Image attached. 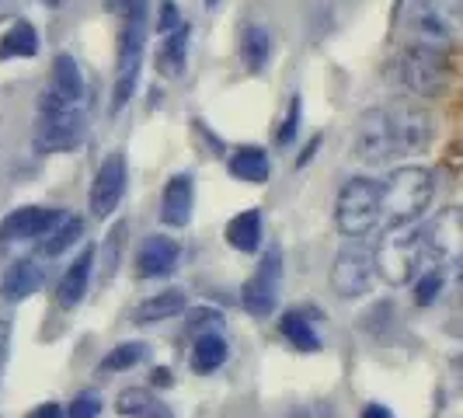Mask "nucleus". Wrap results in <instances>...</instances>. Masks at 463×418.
<instances>
[{"label":"nucleus","mask_w":463,"mask_h":418,"mask_svg":"<svg viewBox=\"0 0 463 418\" xmlns=\"http://www.w3.org/2000/svg\"><path fill=\"white\" fill-rule=\"evenodd\" d=\"M126 182H129V171H126V154L116 150V154H109L101 167H98V175H94L91 182V199H88V206H91V216L94 220H109L116 206L122 203V195H126Z\"/></svg>","instance_id":"obj_11"},{"label":"nucleus","mask_w":463,"mask_h":418,"mask_svg":"<svg viewBox=\"0 0 463 418\" xmlns=\"http://www.w3.org/2000/svg\"><path fill=\"white\" fill-rule=\"evenodd\" d=\"M43 282H46V269L39 265V258H18L0 276V297L4 303H22L35 297L43 290Z\"/></svg>","instance_id":"obj_15"},{"label":"nucleus","mask_w":463,"mask_h":418,"mask_svg":"<svg viewBox=\"0 0 463 418\" xmlns=\"http://www.w3.org/2000/svg\"><path fill=\"white\" fill-rule=\"evenodd\" d=\"M442 290V272H436V269H429L425 276L418 279V286H415V300L425 307V303H432L436 300V293Z\"/></svg>","instance_id":"obj_34"},{"label":"nucleus","mask_w":463,"mask_h":418,"mask_svg":"<svg viewBox=\"0 0 463 418\" xmlns=\"http://www.w3.org/2000/svg\"><path fill=\"white\" fill-rule=\"evenodd\" d=\"M383 220V192L380 182L373 178H348L338 192V206H335V223L345 237H363Z\"/></svg>","instance_id":"obj_3"},{"label":"nucleus","mask_w":463,"mask_h":418,"mask_svg":"<svg viewBox=\"0 0 463 418\" xmlns=\"http://www.w3.org/2000/svg\"><path fill=\"white\" fill-rule=\"evenodd\" d=\"M49 88L60 94L67 105H77V101L84 98V73H80V63H77L70 52H60V56L52 60Z\"/></svg>","instance_id":"obj_18"},{"label":"nucleus","mask_w":463,"mask_h":418,"mask_svg":"<svg viewBox=\"0 0 463 418\" xmlns=\"http://www.w3.org/2000/svg\"><path fill=\"white\" fill-rule=\"evenodd\" d=\"M39 52V32L35 24L14 18L11 28L0 35V60H32Z\"/></svg>","instance_id":"obj_20"},{"label":"nucleus","mask_w":463,"mask_h":418,"mask_svg":"<svg viewBox=\"0 0 463 418\" xmlns=\"http://www.w3.org/2000/svg\"><path fill=\"white\" fill-rule=\"evenodd\" d=\"M397 77L415 98H436L446 84V56L432 43H411L397 60Z\"/></svg>","instance_id":"obj_5"},{"label":"nucleus","mask_w":463,"mask_h":418,"mask_svg":"<svg viewBox=\"0 0 463 418\" xmlns=\"http://www.w3.org/2000/svg\"><path fill=\"white\" fill-rule=\"evenodd\" d=\"M80 237H84V220H80V216H70L67 213V216H63V220H60V223L43 237V241H39V252H43L46 258H56V255H63L67 248H73Z\"/></svg>","instance_id":"obj_28"},{"label":"nucleus","mask_w":463,"mask_h":418,"mask_svg":"<svg viewBox=\"0 0 463 418\" xmlns=\"http://www.w3.org/2000/svg\"><path fill=\"white\" fill-rule=\"evenodd\" d=\"M94 258H98V248H94V244H84V252L73 258L67 265V272L60 276V282H56V303H60L63 310H70V307H77V303L84 300V293H88V286H91Z\"/></svg>","instance_id":"obj_16"},{"label":"nucleus","mask_w":463,"mask_h":418,"mask_svg":"<svg viewBox=\"0 0 463 418\" xmlns=\"http://www.w3.org/2000/svg\"><path fill=\"white\" fill-rule=\"evenodd\" d=\"M425 252H429L425 233L415 231V223H404V227H387L383 241L373 252V261L387 286H408L421 272Z\"/></svg>","instance_id":"obj_2"},{"label":"nucleus","mask_w":463,"mask_h":418,"mask_svg":"<svg viewBox=\"0 0 463 418\" xmlns=\"http://www.w3.org/2000/svg\"><path fill=\"white\" fill-rule=\"evenodd\" d=\"M146 359V346L143 342H122V346H116L105 359H101V366L98 370L101 373H122V370H133L137 363H143Z\"/></svg>","instance_id":"obj_30"},{"label":"nucleus","mask_w":463,"mask_h":418,"mask_svg":"<svg viewBox=\"0 0 463 418\" xmlns=\"http://www.w3.org/2000/svg\"><path fill=\"white\" fill-rule=\"evenodd\" d=\"M216 4H220V0H206V7H216Z\"/></svg>","instance_id":"obj_44"},{"label":"nucleus","mask_w":463,"mask_h":418,"mask_svg":"<svg viewBox=\"0 0 463 418\" xmlns=\"http://www.w3.org/2000/svg\"><path fill=\"white\" fill-rule=\"evenodd\" d=\"M43 4H46V7H60V4H63V0H43Z\"/></svg>","instance_id":"obj_43"},{"label":"nucleus","mask_w":463,"mask_h":418,"mask_svg":"<svg viewBox=\"0 0 463 418\" xmlns=\"http://www.w3.org/2000/svg\"><path fill=\"white\" fill-rule=\"evenodd\" d=\"M195 209V178L175 175L161 192V220L167 227H188Z\"/></svg>","instance_id":"obj_17"},{"label":"nucleus","mask_w":463,"mask_h":418,"mask_svg":"<svg viewBox=\"0 0 463 418\" xmlns=\"http://www.w3.org/2000/svg\"><path fill=\"white\" fill-rule=\"evenodd\" d=\"M154 384H157V387H167V384H171V370H154Z\"/></svg>","instance_id":"obj_42"},{"label":"nucleus","mask_w":463,"mask_h":418,"mask_svg":"<svg viewBox=\"0 0 463 418\" xmlns=\"http://www.w3.org/2000/svg\"><path fill=\"white\" fill-rule=\"evenodd\" d=\"M391 119H394L401 157L404 154H418V150L429 147V139H432V119H429L425 109H418L411 101H401V105H391Z\"/></svg>","instance_id":"obj_13"},{"label":"nucleus","mask_w":463,"mask_h":418,"mask_svg":"<svg viewBox=\"0 0 463 418\" xmlns=\"http://www.w3.org/2000/svg\"><path fill=\"white\" fill-rule=\"evenodd\" d=\"M101 4H105V11H109V14H116V18L126 22V18H129L133 11H139L146 0H101Z\"/></svg>","instance_id":"obj_35"},{"label":"nucleus","mask_w":463,"mask_h":418,"mask_svg":"<svg viewBox=\"0 0 463 418\" xmlns=\"http://www.w3.org/2000/svg\"><path fill=\"white\" fill-rule=\"evenodd\" d=\"M231 175L237 182H248V185H265L269 182V154L261 147H241L231 154Z\"/></svg>","instance_id":"obj_22"},{"label":"nucleus","mask_w":463,"mask_h":418,"mask_svg":"<svg viewBox=\"0 0 463 418\" xmlns=\"http://www.w3.org/2000/svg\"><path fill=\"white\" fill-rule=\"evenodd\" d=\"M63 216H67L63 209H46V206H22L14 209V213H7L0 220V255L24 244V241H35L39 244Z\"/></svg>","instance_id":"obj_10"},{"label":"nucleus","mask_w":463,"mask_h":418,"mask_svg":"<svg viewBox=\"0 0 463 418\" xmlns=\"http://www.w3.org/2000/svg\"><path fill=\"white\" fill-rule=\"evenodd\" d=\"M352 150H355V157H359V161L370 164V167H380V164L401 157L391 109H366V112L359 116Z\"/></svg>","instance_id":"obj_6"},{"label":"nucleus","mask_w":463,"mask_h":418,"mask_svg":"<svg viewBox=\"0 0 463 418\" xmlns=\"http://www.w3.org/2000/svg\"><path fill=\"white\" fill-rule=\"evenodd\" d=\"M373 272H376V261H373V252L359 241L352 237V244H345L335 261H331V290L342 297V300H355L370 290Z\"/></svg>","instance_id":"obj_7"},{"label":"nucleus","mask_w":463,"mask_h":418,"mask_svg":"<svg viewBox=\"0 0 463 418\" xmlns=\"http://www.w3.org/2000/svg\"><path fill=\"white\" fill-rule=\"evenodd\" d=\"M289 418H307V415H303V412H300V415H289Z\"/></svg>","instance_id":"obj_45"},{"label":"nucleus","mask_w":463,"mask_h":418,"mask_svg":"<svg viewBox=\"0 0 463 418\" xmlns=\"http://www.w3.org/2000/svg\"><path fill=\"white\" fill-rule=\"evenodd\" d=\"M14 7H18V0H0V22H7L14 14Z\"/></svg>","instance_id":"obj_41"},{"label":"nucleus","mask_w":463,"mask_h":418,"mask_svg":"<svg viewBox=\"0 0 463 418\" xmlns=\"http://www.w3.org/2000/svg\"><path fill=\"white\" fill-rule=\"evenodd\" d=\"M380 192H383V220H387V227H404V223H415L418 216L429 209L436 182H432L429 167L404 164V167H394L387 175Z\"/></svg>","instance_id":"obj_1"},{"label":"nucleus","mask_w":463,"mask_h":418,"mask_svg":"<svg viewBox=\"0 0 463 418\" xmlns=\"http://www.w3.org/2000/svg\"><path fill=\"white\" fill-rule=\"evenodd\" d=\"M84 137H88V116L77 105H67L56 112H43V122L35 129V150L39 154L73 150L84 143Z\"/></svg>","instance_id":"obj_9"},{"label":"nucleus","mask_w":463,"mask_h":418,"mask_svg":"<svg viewBox=\"0 0 463 418\" xmlns=\"http://www.w3.org/2000/svg\"><path fill=\"white\" fill-rule=\"evenodd\" d=\"M24 418H67V412H63V404H56V401H46V404H39L35 412H28Z\"/></svg>","instance_id":"obj_37"},{"label":"nucleus","mask_w":463,"mask_h":418,"mask_svg":"<svg viewBox=\"0 0 463 418\" xmlns=\"http://www.w3.org/2000/svg\"><path fill=\"white\" fill-rule=\"evenodd\" d=\"M227 244L233 252H258V244H261V213L258 209H244L227 223Z\"/></svg>","instance_id":"obj_25"},{"label":"nucleus","mask_w":463,"mask_h":418,"mask_svg":"<svg viewBox=\"0 0 463 418\" xmlns=\"http://www.w3.org/2000/svg\"><path fill=\"white\" fill-rule=\"evenodd\" d=\"M178 255H182V248H178L175 237L150 233V237H143V244H139V252H137V276L139 279L167 276V272H175Z\"/></svg>","instance_id":"obj_14"},{"label":"nucleus","mask_w":463,"mask_h":418,"mask_svg":"<svg viewBox=\"0 0 463 418\" xmlns=\"http://www.w3.org/2000/svg\"><path fill=\"white\" fill-rule=\"evenodd\" d=\"M7 352H11V318L0 314V376H4V366H7Z\"/></svg>","instance_id":"obj_36"},{"label":"nucleus","mask_w":463,"mask_h":418,"mask_svg":"<svg viewBox=\"0 0 463 418\" xmlns=\"http://www.w3.org/2000/svg\"><path fill=\"white\" fill-rule=\"evenodd\" d=\"M116 412L122 418H175L171 408L154 391H146V387H126L116 397Z\"/></svg>","instance_id":"obj_19"},{"label":"nucleus","mask_w":463,"mask_h":418,"mask_svg":"<svg viewBox=\"0 0 463 418\" xmlns=\"http://www.w3.org/2000/svg\"><path fill=\"white\" fill-rule=\"evenodd\" d=\"M317 147H321V137H314L310 143H307V150H303L300 157H297V167H303V164L314 161V154H317Z\"/></svg>","instance_id":"obj_39"},{"label":"nucleus","mask_w":463,"mask_h":418,"mask_svg":"<svg viewBox=\"0 0 463 418\" xmlns=\"http://www.w3.org/2000/svg\"><path fill=\"white\" fill-rule=\"evenodd\" d=\"M421 233L429 255L449 265H463V209H442Z\"/></svg>","instance_id":"obj_12"},{"label":"nucleus","mask_w":463,"mask_h":418,"mask_svg":"<svg viewBox=\"0 0 463 418\" xmlns=\"http://www.w3.org/2000/svg\"><path fill=\"white\" fill-rule=\"evenodd\" d=\"M126 233H129V223L126 220H118L112 233H109V241L101 244V282H112L118 272V258H122V248H126Z\"/></svg>","instance_id":"obj_29"},{"label":"nucleus","mask_w":463,"mask_h":418,"mask_svg":"<svg viewBox=\"0 0 463 418\" xmlns=\"http://www.w3.org/2000/svg\"><path fill=\"white\" fill-rule=\"evenodd\" d=\"M460 14H463V0H460Z\"/></svg>","instance_id":"obj_46"},{"label":"nucleus","mask_w":463,"mask_h":418,"mask_svg":"<svg viewBox=\"0 0 463 418\" xmlns=\"http://www.w3.org/2000/svg\"><path fill=\"white\" fill-rule=\"evenodd\" d=\"M185 52H188V24H182L178 32L161 35L157 46V73L161 77H182L185 70Z\"/></svg>","instance_id":"obj_24"},{"label":"nucleus","mask_w":463,"mask_h":418,"mask_svg":"<svg viewBox=\"0 0 463 418\" xmlns=\"http://www.w3.org/2000/svg\"><path fill=\"white\" fill-rule=\"evenodd\" d=\"M279 293H282V255H279V248H269L255 265V272L248 276V282L241 286V303L255 318H272Z\"/></svg>","instance_id":"obj_8"},{"label":"nucleus","mask_w":463,"mask_h":418,"mask_svg":"<svg viewBox=\"0 0 463 418\" xmlns=\"http://www.w3.org/2000/svg\"><path fill=\"white\" fill-rule=\"evenodd\" d=\"M300 116H303V101L300 94H289V109H286V119H282V126H279V143L286 147V143H293V137L300 133Z\"/></svg>","instance_id":"obj_31"},{"label":"nucleus","mask_w":463,"mask_h":418,"mask_svg":"<svg viewBox=\"0 0 463 418\" xmlns=\"http://www.w3.org/2000/svg\"><path fill=\"white\" fill-rule=\"evenodd\" d=\"M143 46H146V4L133 11L122 32H118V56H116V88H112V112H122L129 98L137 94L139 63H143Z\"/></svg>","instance_id":"obj_4"},{"label":"nucleus","mask_w":463,"mask_h":418,"mask_svg":"<svg viewBox=\"0 0 463 418\" xmlns=\"http://www.w3.org/2000/svg\"><path fill=\"white\" fill-rule=\"evenodd\" d=\"M279 331H282V338L289 346L300 348V352H317L321 348V335L314 331V321L300 310H286L282 321H279Z\"/></svg>","instance_id":"obj_27"},{"label":"nucleus","mask_w":463,"mask_h":418,"mask_svg":"<svg viewBox=\"0 0 463 418\" xmlns=\"http://www.w3.org/2000/svg\"><path fill=\"white\" fill-rule=\"evenodd\" d=\"M272 56V32L265 24H248L241 35V63L251 73H261Z\"/></svg>","instance_id":"obj_23"},{"label":"nucleus","mask_w":463,"mask_h":418,"mask_svg":"<svg viewBox=\"0 0 463 418\" xmlns=\"http://www.w3.org/2000/svg\"><path fill=\"white\" fill-rule=\"evenodd\" d=\"M192 370L195 373H213L220 370L223 363H227V342H223V335L220 331H203L199 338H195V346H192Z\"/></svg>","instance_id":"obj_26"},{"label":"nucleus","mask_w":463,"mask_h":418,"mask_svg":"<svg viewBox=\"0 0 463 418\" xmlns=\"http://www.w3.org/2000/svg\"><path fill=\"white\" fill-rule=\"evenodd\" d=\"M363 418H394V415H391L383 404H366V408H363Z\"/></svg>","instance_id":"obj_40"},{"label":"nucleus","mask_w":463,"mask_h":418,"mask_svg":"<svg viewBox=\"0 0 463 418\" xmlns=\"http://www.w3.org/2000/svg\"><path fill=\"white\" fill-rule=\"evenodd\" d=\"M213 321H223V318H220V314H213V310H195V314H192V321H188V325L203 328V325H213Z\"/></svg>","instance_id":"obj_38"},{"label":"nucleus","mask_w":463,"mask_h":418,"mask_svg":"<svg viewBox=\"0 0 463 418\" xmlns=\"http://www.w3.org/2000/svg\"><path fill=\"white\" fill-rule=\"evenodd\" d=\"M182 11H178V4L175 0H161L157 4V32L161 35H171V32H178L182 28Z\"/></svg>","instance_id":"obj_33"},{"label":"nucleus","mask_w":463,"mask_h":418,"mask_svg":"<svg viewBox=\"0 0 463 418\" xmlns=\"http://www.w3.org/2000/svg\"><path fill=\"white\" fill-rule=\"evenodd\" d=\"M101 415V394L98 391H84L73 397V404L67 408V418H98Z\"/></svg>","instance_id":"obj_32"},{"label":"nucleus","mask_w":463,"mask_h":418,"mask_svg":"<svg viewBox=\"0 0 463 418\" xmlns=\"http://www.w3.org/2000/svg\"><path fill=\"white\" fill-rule=\"evenodd\" d=\"M182 310H185V293L182 290H164V293H154L143 303H137L133 321L137 325H157V321H167V318H178Z\"/></svg>","instance_id":"obj_21"}]
</instances>
